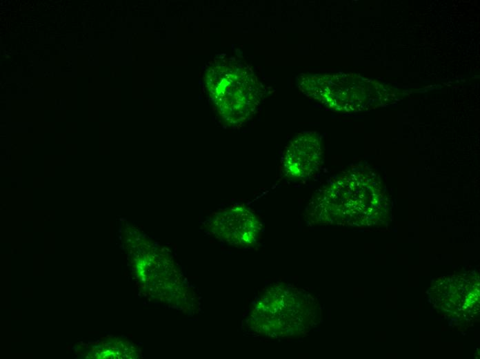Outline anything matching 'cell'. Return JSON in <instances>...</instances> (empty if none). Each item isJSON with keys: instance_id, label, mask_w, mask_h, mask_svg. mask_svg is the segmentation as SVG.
<instances>
[{"instance_id": "obj_5", "label": "cell", "mask_w": 480, "mask_h": 359, "mask_svg": "<svg viewBox=\"0 0 480 359\" xmlns=\"http://www.w3.org/2000/svg\"><path fill=\"white\" fill-rule=\"evenodd\" d=\"M209 233L229 245L246 248L258 241L261 223L252 210L235 205L212 213L205 224Z\"/></svg>"}, {"instance_id": "obj_1", "label": "cell", "mask_w": 480, "mask_h": 359, "mask_svg": "<svg viewBox=\"0 0 480 359\" xmlns=\"http://www.w3.org/2000/svg\"><path fill=\"white\" fill-rule=\"evenodd\" d=\"M317 318L318 304L310 293L290 284L277 283L253 302L246 324L257 334L289 338L308 333Z\"/></svg>"}, {"instance_id": "obj_6", "label": "cell", "mask_w": 480, "mask_h": 359, "mask_svg": "<svg viewBox=\"0 0 480 359\" xmlns=\"http://www.w3.org/2000/svg\"><path fill=\"white\" fill-rule=\"evenodd\" d=\"M321 162L322 149L318 135L314 132H302L285 151L283 171L290 179L307 180L317 173Z\"/></svg>"}, {"instance_id": "obj_2", "label": "cell", "mask_w": 480, "mask_h": 359, "mask_svg": "<svg viewBox=\"0 0 480 359\" xmlns=\"http://www.w3.org/2000/svg\"><path fill=\"white\" fill-rule=\"evenodd\" d=\"M380 188L370 171L352 168L320 189L306 209L310 223L361 224Z\"/></svg>"}, {"instance_id": "obj_4", "label": "cell", "mask_w": 480, "mask_h": 359, "mask_svg": "<svg viewBox=\"0 0 480 359\" xmlns=\"http://www.w3.org/2000/svg\"><path fill=\"white\" fill-rule=\"evenodd\" d=\"M223 69L216 88L215 104L219 114L230 124L243 122L254 112L263 96V86L248 68L230 63Z\"/></svg>"}, {"instance_id": "obj_3", "label": "cell", "mask_w": 480, "mask_h": 359, "mask_svg": "<svg viewBox=\"0 0 480 359\" xmlns=\"http://www.w3.org/2000/svg\"><path fill=\"white\" fill-rule=\"evenodd\" d=\"M297 85L306 95L335 111L366 110L377 97V86L354 75H302Z\"/></svg>"}]
</instances>
